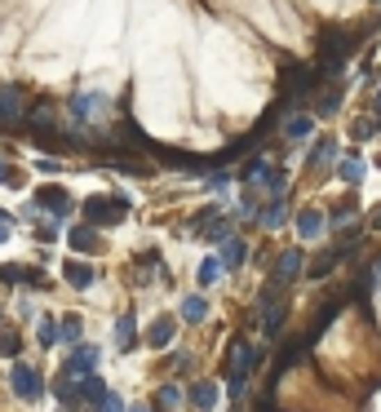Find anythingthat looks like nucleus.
<instances>
[{"instance_id":"f257e3e1","label":"nucleus","mask_w":381,"mask_h":412,"mask_svg":"<svg viewBox=\"0 0 381 412\" xmlns=\"http://www.w3.org/2000/svg\"><path fill=\"white\" fill-rule=\"evenodd\" d=\"M257 346L253 342H244V337H235L231 342V381H226V399L231 404H240L244 399V381H248V372L257 368Z\"/></svg>"},{"instance_id":"f03ea898","label":"nucleus","mask_w":381,"mask_h":412,"mask_svg":"<svg viewBox=\"0 0 381 412\" xmlns=\"http://www.w3.org/2000/svg\"><path fill=\"white\" fill-rule=\"evenodd\" d=\"M80 213H85V222L89 226H120L124 222V213H129V200L124 196H89L85 204H80Z\"/></svg>"},{"instance_id":"7ed1b4c3","label":"nucleus","mask_w":381,"mask_h":412,"mask_svg":"<svg viewBox=\"0 0 381 412\" xmlns=\"http://www.w3.org/2000/svg\"><path fill=\"white\" fill-rule=\"evenodd\" d=\"M106 111H111V98H106V93H76V98L67 102L71 125H80V129H89V125H98V120H106Z\"/></svg>"},{"instance_id":"20e7f679","label":"nucleus","mask_w":381,"mask_h":412,"mask_svg":"<svg viewBox=\"0 0 381 412\" xmlns=\"http://www.w3.org/2000/svg\"><path fill=\"white\" fill-rule=\"evenodd\" d=\"M9 386H14V395L27 399V404H35V399L44 395V377L31 368V363H14V368H9Z\"/></svg>"},{"instance_id":"39448f33","label":"nucleus","mask_w":381,"mask_h":412,"mask_svg":"<svg viewBox=\"0 0 381 412\" xmlns=\"http://www.w3.org/2000/svg\"><path fill=\"white\" fill-rule=\"evenodd\" d=\"M98 359H102V350L93 346V342H85V346L76 342L71 359L63 363V377H93V372H98Z\"/></svg>"},{"instance_id":"423d86ee","label":"nucleus","mask_w":381,"mask_h":412,"mask_svg":"<svg viewBox=\"0 0 381 412\" xmlns=\"http://www.w3.org/2000/svg\"><path fill=\"white\" fill-rule=\"evenodd\" d=\"M35 204H40L44 213H54V222H67L71 209H76V200H71L63 187H40L35 191Z\"/></svg>"},{"instance_id":"0eeeda50","label":"nucleus","mask_w":381,"mask_h":412,"mask_svg":"<svg viewBox=\"0 0 381 412\" xmlns=\"http://www.w3.org/2000/svg\"><path fill=\"white\" fill-rule=\"evenodd\" d=\"M359 40H350V35H324V45H319V67L324 71H337L346 63V54L355 49Z\"/></svg>"},{"instance_id":"6e6552de","label":"nucleus","mask_w":381,"mask_h":412,"mask_svg":"<svg viewBox=\"0 0 381 412\" xmlns=\"http://www.w3.org/2000/svg\"><path fill=\"white\" fill-rule=\"evenodd\" d=\"M0 284H27V288H44L49 280H44L40 266H18V262H5L0 266Z\"/></svg>"},{"instance_id":"1a4fd4ad","label":"nucleus","mask_w":381,"mask_h":412,"mask_svg":"<svg viewBox=\"0 0 381 412\" xmlns=\"http://www.w3.org/2000/svg\"><path fill=\"white\" fill-rule=\"evenodd\" d=\"M27 111H22V93L14 84H0V125H22Z\"/></svg>"},{"instance_id":"9d476101","label":"nucleus","mask_w":381,"mask_h":412,"mask_svg":"<svg viewBox=\"0 0 381 412\" xmlns=\"http://www.w3.org/2000/svg\"><path fill=\"white\" fill-rule=\"evenodd\" d=\"M302 271H306V253L302 248H284L279 258H275V280L279 284H293Z\"/></svg>"},{"instance_id":"9b49d317","label":"nucleus","mask_w":381,"mask_h":412,"mask_svg":"<svg viewBox=\"0 0 381 412\" xmlns=\"http://www.w3.org/2000/svg\"><path fill=\"white\" fill-rule=\"evenodd\" d=\"M67 244H71V253H98L102 248V235H98V226H71L67 231Z\"/></svg>"},{"instance_id":"f8f14e48","label":"nucleus","mask_w":381,"mask_h":412,"mask_svg":"<svg viewBox=\"0 0 381 412\" xmlns=\"http://www.w3.org/2000/svg\"><path fill=\"white\" fill-rule=\"evenodd\" d=\"M173 337H177V319H173V315H164V319H156L147 328V346L151 350H164V346H173Z\"/></svg>"},{"instance_id":"ddd939ff","label":"nucleus","mask_w":381,"mask_h":412,"mask_svg":"<svg viewBox=\"0 0 381 412\" xmlns=\"http://www.w3.org/2000/svg\"><path fill=\"white\" fill-rule=\"evenodd\" d=\"M346 258H350V244H346V248H332V253H324V258H315L311 266H306V275H311V280H324V275L337 271Z\"/></svg>"},{"instance_id":"4468645a","label":"nucleus","mask_w":381,"mask_h":412,"mask_svg":"<svg viewBox=\"0 0 381 412\" xmlns=\"http://www.w3.org/2000/svg\"><path fill=\"white\" fill-rule=\"evenodd\" d=\"M218 258H222V266H226V271H240V266L248 262V244H244L240 235H231V239H226V244L218 248Z\"/></svg>"},{"instance_id":"2eb2a0df","label":"nucleus","mask_w":381,"mask_h":412,"mask_svg":"<svg viewBox=\"0 0 381 412\" xmlns=\"http://www.w3.org/2000/svg\"><path fill=\"white\" fill-rule=\"evenodd\" d=\"M270 173H275V168H270L266 155H253V160L240 168V182L244 187H261V182H270Z\"/></svg>"},{"instance_id":"dca6fc26","label":"nucleus","mask_w":381,"mask_h":412,"mask_svg":"<svg viewBox=\"0 0 381 412\" xmlns=\"http://www.w3.org/2000/svg\"><path fill=\"white\" fill-rule=\"evenodd\" d=\"M63 280H67L71 288H80V293H85V288L93 284V266H89V262H80V258H71V262L63 266Z\"/></svg>"},{"instance_id":"f3484780","label":"nucleus","mask_w":381,"mask_h":412,"mask_svg":"<svg viewBox=\"0 0 381 412\" xmlns=\"http://www.w3.org/2000/svg\"><path fill=\"white\" fill-rule=\"evenodd\" d=\"M297 235H302V239H319V235H324V213H319V209H302V213H297Z\"/></svg>"},{"instance_id":"a211bd4d","label":"nucleus","mask_w":381,"mask_h":412,"mask_svg":"<svg viewBox=\"0 0 381 412\" xmlns=\"http://www.w3.org/2000/svg\"><path fill=\"white\" fill-rule=\"evenodd\" d=\"M306 164L311 168H324V164H337V138H319L315 151L306 155Z\"/></svg>"},{"instance_id":"6ab92c4d","label":"nucleus","mask_w":381,"mask_h":412,"mask_svg":"<svg viewBox=\"0 0 381 412\" xmlns=\"http://www.w3.org/2000/svg\"><path fill=\"white\" fill-rule=\"evenodd\" d=\"M111 337H115V346H120V350H133V342H138V319H133V315H120V319H115V328H111Z\"/></svg>"},{"instance_id":"aec40b11","label":"nucleus","mask_w":381,"mask_h":412,"mask_svg":"<svg viewBox=\"0 0 381 412\" xmlns=\"http://www.w3.org/2000/svg\"><path fill=\"white\" fill-rule=\"evenodd\" d=\"M177 315H182L186 324H204V319H209V301L200 297V293H190V297H182V306H177Z\"/></svg>"},{"instance_id":"412c9836","label":"nucleus","mask_w":381,"mask_h":412,"mask_svg":"<svg viewBox=\"0 0 381 412\" xmlns=\"http://www.w3.org/2000/svg\"><path fill=\"white\" fill-rule=\"evenodd\" d=\"M257 222H261V226H266V231H279V226H284V222H289V209H284V200H270V204H266V209H261V213H257Z\"/></svg>"},{"instance_id":"4be33fe9","label":"nucleus","mask_w":381,"mask_h":412,"mask_svg":"<svg viewBox=\"0 0 381 412\" xmlns=\"http://www.w3.org/2000/svg\"><path fill=\"white\" fill-rule=\"evenodd\" d=\"M190 404H195L200 412H209L213 404H218V386H213V381H195V386H190Z\"/></svg>"},{"instance_id":"5701e85b","label":"nucleus","mask_w":381,"mask_h":412,"mask_svg":"<svg viewBox=\"0 0 381 412\" xmlns=\"http://www.w3.org/2000/svg\"><path fill=\"white\" fill-rule=\"evenodd\" d=\"M284 138H289V142L311 138V116H289V120H284Z\"/></svg>"},{"instance_id":"b1692460","label":"nucleus","mask_w":381,"mask_h":412,"mask_svg":"<svg viewBox=\"0 0 381 412\" xmlns=\"http://www.w3.org/2000/svg\"><path fill=\"white\" fill-rule=\"evenodd\" d=\"M337 177H341V182H350V187H359V182H364V164L355 160V155H346V160L337 164Z\"/></svg>"},{"instance_id":"393cba45","label":"nucleus","mask_w":381,"mask_h":412,"mask_svg":"<svg viewBox=\"0 0 381 412\" xmlns=\"http://www.w3.org/2000/svg\"><path fill=\"white\" fill-rule=\"evenodd\" d=\"M284 315H289V310H284V301H279V306H266V310H261V319H266V337H279V333H284Z\"/></svg>"},{"instance_id":"a878e982","label":"nucleus","mask_w":381,"mask_h":412,"mask_svg":"<svg viewBox=\"0 0 381 412\" xmlns=\"http://www.w3.org/2000/svg\"><path fill=\"white\" fill-rule=\"evenodd\" d=\"M0 187H5V191H18V187H22V168L9 164L5 155H0Z\"/></svg>"},{"instance_id":"bb28decb","label":"nucleus","mask_w":381,"mask_h":412,"mask_svg":"<svg viewBox=\"0 0 381 412\" xmlns=\"http://www.w3.org/2000/svg\"><path fill=\"white\" fill-rule=\"evenodd\" d=\"M35 337H40V346H54L58 337H63V319H49V315H44L40 328H35Z\"/></svg>"},{"instance_id":"cd10ccee","label":"nucleus","mask_w":381,"mask_h":412,"mask_svg":"<svg viewBox=\"0 0 381 412\" xmlns=\"http://www.w3.org/2000/svg\"><path fill=\"white\" fill-rule=\"evenodd\" d=\"M18 350H22V337L14 328H0V359H18Z\"/></svg>"},{"instance_id":"c85d7f7f","label":"nucleus","mask_w":381,"mask_h":412,"mask_svg":"<svg viewBox=\"0 0 381 412\" xmlns=\"http://www.w3.org/2000/svg\"><path fill=\"white\" fill-rule=\"evenodd\" d=\"M156 399H160V412H173L177 404H182V386H160V390H156Z\"/></svg>"},{"instance_id":"c756f323","label":"nucleus","mask_w":381,"mask_h":412,"mask_svg":"<svg viewBox=\"0 0 381 412\" xmlns=\"http://www.w3.org/2000/svg\"><path fill=\"white\" fill-rule=\"evenodd\" d=\"M341 106V89H328V93H319L315 98V116H332Z\"/></svg>"},{"instance_id":"7c9ffc66","label":"nucleus","mask_w":381,"mask_h":412,"mask_svg":"<svg viewBox=\"0 0 381 412\" xmlns=\"http://www.w3.org/2000/svg\"><path fill=\"white\" fill-rule=\"evenodd\" d=\"M284 191H289V168H275L270 182H266V196L270 200H284Z\"/></svg>"},{"instance_id":"2f4dec72","label":"nucleus","mask_w":381,"mask_h":412,"mask_svg":"<svg viewBox=\"0 0 381 412\" xmlns=\"http://www.w3.org/2000/svg\"><path fill=\"white\" fill-rule=\"evenodd\" d=\"M218 217H222L218 209H200L195 217H190V231H195V235H209V226L218 222Z\"/></svg>"},{"instance_id":"473e14b6","label":"nucleus","mask_w":381,"mask_h":412,"mask_svg":"<svg viewBox=\"0 0 381 412\" xmlns=\"http://www.w3.org/2000/svg\"><path fill=\"white\" fill-rule=\"evenodd\" d=\"M222 271H226L222 258H209L204 266H200V284H204V288H209V284H218V280H222Z\"/></svg>"},{"instance_id":"72a5a7b5","label":"nucleus","mask_w":381,"mask_h":412,"mask_svg":"<svg viewBox=\"0 0 381 412\" xmlns=\"http://www.w3.org/2000/svg\"><path fill=\"white\" fill-rule=\"evenodd\" d=\"M80 328H85L80 315H67V319H63V342H80Z\"/></svg>"},{"instance_id":"f704fd0d","label":"nucleus","mask_w":381,"mask_h":412,"mask_svg":"<svg viewBox=\"0 0 381 412\" xmlns=\"http://www.w3.org/2000/svg\"><path fill=\"white\" fill-rule=\"evenodd\" d=\"M231 173H218V168H213V173H209V191H218V196H226V191H231Z\"/></svg>"},{"instance_id":"c9c22d12","label":"nucleus","mask_w":381,"mask_h":412,"mask_svg":"<svg viewBox=\"0 0 381 412\" xmlns=\"http://www.w3.org/2000/svg\"><path fill=\"white\" fill-rule=\"evenodd\" d=\"M381 129V120L373 116V120H355V138H373V133Z\"/></svg>"},{"instance_id":"e433bc0d","label":"nucleus","mask_w":381,"mask_h":412,"mask_svg":"<svg viewBox=\"0 0 381 412\" xmlns=\"http://www.w3.org/2000/svg\"><path fill=\"white\" fill-rule=\"evenodd\" d=\"M98 412H129V408H124V399H120V395H111V390H106V399L98 404Z\"/></svg>"},{"instance_id":"4c0bfd02","label":"nucleus","mask_w":381,"mask_h":412,"mask_svg":"<svg viewBox=\"0 0 381 412\" xmlns=\"http://www.w3.org/2000/svg\"><path fill=\"white\" fill-rule=\"evenodd\" d=\"M350 213H355V200H341V204H337V217H332V226H341Z\"/></svg>"},{"instance_id":"58836bf2","label":"nucleus","mask_w":381,"mask_h":412,"mask_svg":"<svg viewBox=\"0 0 381 412\" xmlns=\"http://www.w3.org/2000/svg\"><path fill=\"white\" fill-rule=\"evenodd\" d=\"M368 217H373V231H381V204H377V209L368 213Z\"/></svg>"},{"instance_id":"ea45409f","label":"nucleus","mask_w":381,"mask_h":412,"mask_svg":"<svg viewBox=\"0 0 381 412\" xmlns=\"http://www.w3.org/2000/svg\"><path fill=\"white\" fill-rule=\"evenodd\" d=\"M373 116L381 120V89H377V98H373Z\"/></svg>"},{"instance_id":"a19ab883","label":"nucleus","mask_w":381,"mask_h":412,"mask_svg":"<svg viewBox=\"0 0 381 412\" xmlns=\"http://www.w3.org/2000/svg\"><path fill=\"white\" fill-rule=\"evenodd\" d=\"M5 239H9V226H5V222H0V244H5Z\"/></svg>"},{"instance_id":"79ce46f5","label":"nucleus","mask_w":381,"mask_h":412,"mask_svg":"<svg viewBox=\"0 0 381 412\" xmlns=\"http://www.w3.org/2000/svg\"><path fill=\"white\" fill-rule=\"evenodd\" d=\"M0 222H5V226H9V222H14V217H9V213H5V209H0Z\"/></svg>"},{"instance_id":"37998d69","label":"nucleus","mask_w":381,"mask_h":412,"mask_svg":"<svg viewBox=\"0 0 381 412\" xmlns=\"http://www.w3.org/2000/svg\"><path fill=\"white\" fill-rule=\"evenodd\" d=\"M373 271H377V275H381V253H377V262H373Z\"/></svg>"},{"instance_id":"c03bdc74","label":"nucleus","mask_w":381,"mask_h":412,"mask_svg":"<svg viewBox=\"0 0 381 412\" xmlns=\"http://www.w3.org/2000/svg\"><path fill=\"white\" fill-rule=\"evenodd\" d=\"M58 412H80V408H67V404H63V408H58Z\"/></svg>"},{"instance_id":"a18cd8bd","label":"nucleus","mask_w":381,"mask_h":412,"mask_svg":"<svg viewBox=\"0 0 381 412\" xmlns=\"http://www.w3.org/2000/svg\"><path fill=\"white\" fill-rule=\"evenodd\" d=\"M129 412H147V408H129Z\"/></svg>"}]
</instances>
